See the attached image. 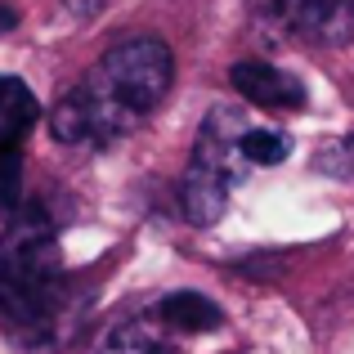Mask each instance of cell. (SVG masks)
I'll return each instance as SVG.
<instances>
[{
	"mask_svg": "<svg viewBox=\"0 0 354 354\" xmlns=\"http://www.w3.org/2000/svg\"><path fill=\"white\" fill-rule=\"evenodd\" d=\"M63 310V251L41 207H18L0 238V314L36 337Z\"/></svg>",
	"mask_w": 354,
	"mask_h": 354,
	"instance_id": "cell-1",
	"label": "cell"
},
{
	"mask_svg": "<svg viewBox=\"0 0 354 354\" xmlns=\"http://www.w3.org/2000/svg\"><path fill=\"white\" fill-rule=\"evenodd\" d=\"M90 72L108 86V95L117 104H126L130 113L144 121L166 99V90H171L175 59L157 36H130V41H117Z\"/></svg>",
	"mask_w": 354,
	"mask_h": 354,
	"instance_id": "cell-2",
	"label": "cell"
},
{
	"mask_svg": "<svg viewBox=\"0 0 354 354\" xmlns=\"http://www.w3.org/2000/svg\"><path fill=\"white\" fill-rule=\"evenodd\" d=\"M135 126H139V117L108 95V86L95 72L50 108V135L72 148H108L113 139L130 135Z\"/></svg>",
	"mask_w": 354,
	"mask_h": 354,
	"instance_id": "cell-3",
	"label": "cell"
},
{
	"mask_svg": "<svg viewBox=\"0 0 354 354\" xmlns=\"http://www.w3.org/2000/svg\"><path fill=\"white\" fill-rule=\"evenodd\" d=\"M41 121V104L18 77H0V216H14L23 202V139Z\"/></svg>",
	"mask_w": 354,
	"mask_h": 354,
	"instance_id": "cell-4",
	"label": "cell"
},
{
	"mask_svg": "<svg viewBox=\"0 0 354 354\" xmlns=\"http://www.w3.org/2000/svg\"><path fill=\"white\" fill-rule=\"evenodd\" d=\"M269 23L319 45H346L354 36V0H251Z\"/></svg>",
	"mask_w": 354,
	"mask_h": 354,
	"instance_id": "cell-5",
	"label": "cell"
},
{
	"mask_svg": "<svg viewBox=\"0 0 354 354\" xmlns=\"http://www.w3.org/2000/svg\"><path fill=\"white\" fill-rule=\"evenodd\" d=\"M234 90L242 95V104H256V108H305V86L292 77V72L274 68V63H260V59H247V63H234L229 72Z\"/></svg>",
	"mask_w": 354,
	"mask_h": 354,
	"instance_id": "cell-6",
	"label": "cell"
},
{
	"mask_svg": "<svg viewBox=\"0 0 354 354\" xmlns=\"http://www.w3.org/2000/svg\"><path fill=\"white\" fill-rule=\"evenodd\" d=\"M229 189H234L229 175H220L216 166L189 157V171H184V180H180V207H184V216H189V225H198V229L216 225L229 207Z\"/></svg>",
	"mask_w": 354,
	"mask_h": 354,
	"instance_id": "cell-7",
	"label": "cell"
},
{
	"mask_svg": "<svg viewBox=\"0 0 354 354\" xmlns=\"http://www.w3.org/2000/svg\"><path fill=\"white\" fill-rule=\"evenodd\" d=\"M157 319L171 332H211L225 323L216 301H207L202 292H171L162 305H157Z\"/></svg>",
	"mask_w": 354,
	"mask_h": 354,
	"instance_id": "cell-8",
	"label": "cell"
},
{
	"mask_svg": "<svg viewBox=\"0 0 354 354\" xmlns=\"http://www.w3.org/2000/svg\"><path fill=\"white\" fill-rule=\"evenodd\" d=\"M166 323L157 319H126L99 341L95 354H166V337H162Z\"/></svg>",
	"mask_w": 354,
	"mask_h": 354,
	"instance_id": "cell-9",
	"label": "cell"
},
{
	"mask_svg": "<svg viewBox=\"0 0 354 354\" xmlns=\"http://www.w3.org/2000/svg\"><path fill=\"white\" fill-rule=\"evenodd\" d=\"M242 162L247 166H278L287 162V153H292V139L283 135V130H256L247 126V135H242Z\"/></svg>",
	"mask_w": 354,
	"mask_h": 354,
	"instance_id": "cell-10",
	"label": "cell"
},
{
	"mask_svg": "<svg viewBox=\"0 0 354 354\" xmlns=\"http://www.w3.org/2000/svg\"><path fill=\"white\" fill-rule=\"evenodd\" d=\"M314 166H319L323 175H332V180H354V135L332 139V144L314 157Z\"/></svg>",
	"mask_w": 354,
	"mask_h": 354,
	"instance_id": "cell-11",
	"label": "cell"
},
{
	"mask_svg": "<svg viewBox=\"0 0 354 354\" xmlns=\"http://www.w3.org/2000/svg\"><path fill=\"white\" fill-rule=\"evenodd\" d=\"M63 5H68V14H72V18H81V23H86V18L104 14L108 0H63Z\"/></svg>",
	"mask_w": 354,
	"mask_h": 354,
	"instance_id": "cell-12",
	"label": "cell"
},
{
	"mask_svg": "<svg viewBox=\"0 0 354 354\" xmlns=\"http://www.w3.org/2000/svg\"><path fill=\"white\" fill-rule=\"evenodd\" d=\"M14 27H18V14L5 5V0H0V32H14Z\"/></svg>",
	"mask_w": 354,
	"mask_h": 354,
	"instance_id": "cell-13",
	"label": "cell"
}]
</instances>
